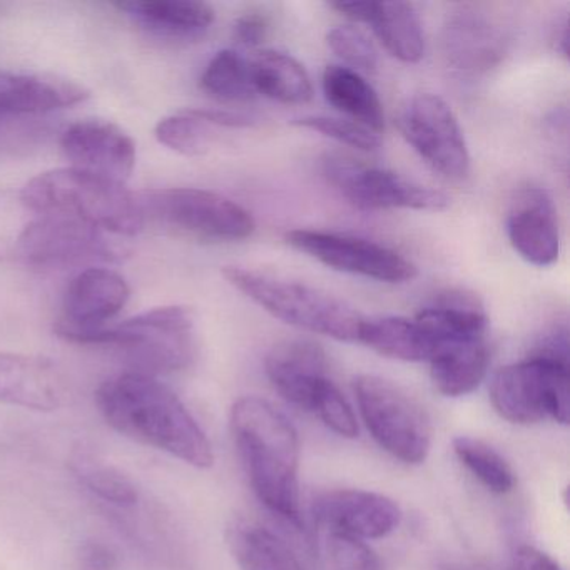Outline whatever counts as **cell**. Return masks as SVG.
Instances as JSON below:
<instances>
[{
	"mask_svg": "<svg viewBox=\"0 0 570 570\" xmlns=\"http://www.w3.org/2000/svg\"><path fill=\"white\" fill-rule=\"evenodd\" d=\"M199 86L206 95L222 102H246L256 96L248 59L232 49L219 51L208 62Z\"/></svg>",
	"mask_w": 570,
	"mask_h": 570,
	"instance_id": "f1b7e54d",
	"label": "cell"
},
{
	"mask_svg": "<svg viewBox=\"0 0 570 570\" xmlns=\"http://www.w3.org/2000/svg\"><path fill=\"white\" fill-rule=\"evenodd\" d=\"M298 570H303V567H302V569H298Z\"/></svg>",
	"mask_w": 570,
	"mask_h": 570,
	"instance_id": "ab89813d",
	"label": "cell"
},
{
	"mask_svg": "<svg viewBox=\"0 0 570 570\" xmlns=\"http://www.w3.org/2000/svg\"><path fill=\"white\" fill-rule=\"evenodd\" d=\"M69 470L81 485L105 502L119 507H131L138 502L139 493L135 482L91 446L79 445L72 449Z\"/></svg>",
	"mask_w": 570,
	"mask_h": 570,
	"instance_id": "4316f807",
	"label": "cell"
},
{
	"mask_svg": "<svg viewBox=\"0 0 570 570\" xmlns=\"http://www.w3.org/2000/svg\"><path fill=\"white\" fill-rule=\"evenodd\" d=\"M88 98V89L69 79L0 71V115H42Z\"/></svg>",
	"mask_w": 570,
	"mask_h": 570,
	"instance_id": "ffe728a7",
	"label": "cell"
},
{
	"mask_svg": "<svg viewBox=\"0 0 570 570\" xmlns=\"http://www.w3.org/2000/svg\"><path fill=\"white\" fill-rule=\"evenodd\" d=\"M131 289L118 273L106 268H88L69 283L62 299V318L56 325L71 330H96L115 318Z\"/></svg>",
	"mask_w": 570,
	"mask_h": 570,
	"instance_id": "ac0fdd59",
	"label": "cell"
},
{
	"mask_svg": "<svg viewBox=\"0 0 570 570\" xmlns=\"http://www.w3.org/2000/svg\"><path fill=\"white\" fill-rule=\"evenodd\" d=\"M312 412L336 435L343 436V439L358 436V422H356L355 413L332 380H326L320 386Z\"/></svg>",
	"mask_w": 570,
	"mask_h": 570,
	"instance_id": "836d02e7",
	"label": "cell"
},
{
	"mask_svg": "<svg viewBox=\"0 0 570 570\" xmlns=\"http://www.w3.org/2000/svg\"><path fill=\"white\" fill-rule=\"evenodd\" d=\"M216 128L206 109H188L161 119L156 125L155 136L171 151L186 158H199L212 148Z\"/></svg>",
	"mask_w": 570,
	"mask_h": 570,
	"instance_id": "83f0119b",
	"label": "cell"
},
{
	"mask_svg": "<svg viewBox=\"0 0 570 570\" xmlns=\"http://www.w3.org/2000/svg\"><path fill=\"white\" fill-rule=\"evenodd\" d=\"M399 129L420 158L450 181L470 173V153L459 119L439 96L422 92L403 105Z\"/></svg>",
	"mask_w": 570,
	"mask_h": 570,
	"instance_id": "30bf717a",
	"label": "cell"
},
{
	"mask_svg": "<svg viewBox=\"0 0 570 570\" xmlns=\"http://www.w3.org/2000/svg\"><path fill=\"white\" fill-rule=\"evenodd\" d=\"M442 52L446 65L465 75H482L500 65L507 39L499 24L479 11L453 12L442 31Z\"/></svg>",
	"mask_w": 570,
	"mask_h": 570,
	"instance_id": "2e32d148",
	"label": "cell"
},
{
	"mask_svg": "<svg viewBox=\"0 0 570 570\" xmlns=\"http://www.w3.org/2000/svg\"><path fill=\"white\" fill-rule=\"evenodd\" d=\"M96 405L106 423L132 442L161 450L196 469L215 463L212 442L195 416L156 376L136 372L112 376L96 392Z\"/></svg>",
	"mask_w": 570,
	"mask_h": 570,
	"instance_id": "6da1fadb",
	"label": "cell"
},
{
	"mask_svg": "<svg viewBox=\"0 0 570 570\" xmlns=\"http://www.w3.org/2000/svg\"><path fill=\"white\" fill-rule=\"evenodd\" d=\"M265 370L276 392L306 412H312L320 386L328 380L325 352L309 340H285L273 346Z\"/></svg>",
	"mask_w": 570,
	"mask_h": 570,
	"instance_id": "e0dca14e",
	"label": "cell"
},
{
	"mask_svg": "<svg viewBox=\"0 0 570 570\" xmlns=\"http://www.w3.org/2000/svg\"><path fill=\"white\" fill-rule=\"evenodd\" d=\"M248 61L256 95L282 105H305L313 98L312 79L292 56L259 51Z\"/></svg>",
	"mask_w": 570,
	"mask_h": 570,
	"instance_id": "d4e9b609",
	"label": "cell"
},
{
	"mask_svg": "<svg viewBox=\"0 0 570 570\" xmlns=\"http://www.w3.org/2000/svg\"><path fill=\"white\" fill-rule=\"evenodd\" d=\"M18 249L26 262L48 268L108 255L98 229L62 216H45L26 226L19 236Z\"/></svg>",
	"mask_w": 570,
	"mask_h": 570,
	"instance_id": "5bb4252c",
	"label": "cell"
},
{
	"mask_svg": "<svg viewBox=\"0 0 570 570\" xmlns=\"http://www.w3.org/2000/svg\"><path fill=\"white\" fill-rule=\"evenodd\" d=\"M449 570H466V569H462V567H452V569H449Z\"/></svg>",
	"mask_w": 570,
	"mask_h": 570,
	"instance_id": "f35d334b",
	"label": "cell"
},
{
	"mask_svg": "<svg viewBox=\"0 0 570 570\" xmlns=\"http://www.w3.org/2000/svg\"><path fill=\"white\" fill-rule=\"evenodd\" d=\"M507 235L520 258L547 268L559 259L560 232L552 196L542 188L520 189L507 216Z\"/></svg>",
	"mask_w": 570,
	"mask_h": 570,
	"instance_id": "9a60e30c",
	"label": "cell"
},
{
	"mask_svg": "<svg viewBox=\"0 0 570 570\" xmlns=\"http://www.w3.org/2000/svg\"><path fill=\"white\" fill-rule=\"evenodd\" d=\"M513 570H562L559 563L542 550L522 546L513 556Z\"/></svg>",
	"mask_w": 570,
	"mask_h": 570,
	"instance_id": "8d00e7d4",
	"label": "cell"
},
{
	"mask_svg": "<svg viewBox=\"0 0 570 570\" xmlns=\"http://www.w3.org/2000/svg\"><path fill=\"white\" fill-rule=\"evenodd\" d=\"M71 570H118V556L99 540H86L75 553Z\"/></svg>",
	"mask_w": 570,
	"mask_h": 570,
	"instance_id": "e575fe53",
	"label": "cell"
},
{
	"mask_svg": "<svg viewBox=\"0 0 570 570\" xmlns=\"http://www.w3.org/2000/svg\"><path fill=\"white\" fill-rule=\"evenodd\" d=\"M233 31H235V39L239 45L256 48L268 38L269 19L262 12H248L238 18Z\"/></svg>",
	"mask_w": 570,
	"mask_h": 570,
	"instance_id": "d590c367",
	"label": "cell"
},
{
	"mask_svg": "<svg viewBox=\"0 0 570 570\" xmlns=\"http://www.w3.org/2000/svg\"><path fill=\"white\" fill-rule=\"evenodd\" d=\"M115 8L145 28L171 38H199L215 22L212 6L196 0H131L118 2Z\"/></svg>",
	"mask_w": 570,
	"mask_h": 570,
	"instance_id": "7402d4cb",
	"label": "cell"
},
{
	"mask_svg": "<svg viewBox=\"0 0 570 570\" xmlns=\"http://www.w3.org/2000/svg\"><path fill=\"white\" fill-rule=\"evenodd\" d=\"M323 549L328 570H383L379 556L365 540L335 530H323Z\"/></svg>",
	"mask_w": 570,
	"mask_h": 570,
	"instance_id": "4dcf8cb0",
	"label": "cell"
},
{
	"mask_svg": "<svg viewBox=\"0 0 570 570\" xmlns=\"http://www.w3.org/2000/svg\"><path fill=\"white\" fill-rule=\"evenodd\" d=\"M286 243L328 268L383 283L412 282L419 269L395 249L368 239L316 229H292Z\"/></svg>",
	"mask_w": 570,
	"mask_h": 570,
	"instance_id": "8fae6325",
	"label": "cell"
},
{
	"mask_svg": "<svg viewBox=\"0 0 570 570\" xmlns=\"http://www.w3.org/2000/svg\"><path fill=\"white\" fill-rule=\"evenodd\" d=\"M553 48H556L557 55L566 59L569 58V22H567V18H563L560 24L553 29Z\"/></svg>",
	"mask_w": 570,
	"mask_h": 570,
	"instance_id": "74e56055",
	"label": "cell"
},
{
	"mask_svg": "<svg viewBox=\"0 0 570 570\" xmlns=\"http://www.w3.org/2000/svg\"><path fill=\"white\" fill-rule=\"evenodd\" d=\"M355 395L370 435L386 453L409 465L425 462L432 446V425L416 400L375 375L358 376Z\"/></svg>",
	"mask_w": 570,
	"mask_h": 570,
	"instance_id": "52a82bcc",
	"label": "cell"
},
{
	"mask_svg": "<svg viewBox=\"0 0 570 570\" xmlns=\"http://www.w3.org/2000/svg\"><path fill=\"white\" fill-rule=\"evenodd\" d=\"M313 515L320 529L373 540L389 535L400 525L402 510L382 493L340 489L322 493L313 502Z\"/></svg>",
	"mask_w": 570,
	"mask_h": 570,
	"instance_id": "4fadbf2b",
	"label": "cell"
},
{
	"mask_svg": "<svg viewBox=\"0 0 570 570\" xmlns=\"http://www.w3.org/2000/svg\"><path fill=\"white\" fill-rule=\"evenodd\" d=\"M66 383L45 356L0 352V403L55 412L65 402Z\"/></svg>",
	"mask_w": 570,
	"mask_h": 570,
	"instance_id": "d6986e66",
	"label": "cell"
},
{
	"mask_svg": "<svg viewBox=\"0 0 570 570\" xmlns=\"http://www.w3.org/2000/svg\"><path fill=\"white\" fill-rule=\"evenodd\" d=\"M358 342L386 358L429 362L432 345L415 320L402 316L363 318Z\"/></svg>",
	"mask_w": 570,
	"mask_h": 570,
	"instance_id": "484cf974",
	"label": "cell"
},
{
	"mask_svg": "<svg viewBox=\"0 0 570 570\" xmlns=\"http://www.w3.org/2000/svg\"><path fill=\"white\" fill-rule=\"evenodd\" d=\"M328 48L353 71H375L379 55L368 36L352 26H338L326 35Z\"/></svg>",
	"mask_w": 570,
	"mask_h": 570,
	"instance_id": "d6a6232c",
	"label": "cell"
},
{
	"mask_svg": "<svg viewBox=\"0 0 570 570\" xmlns=\"http://www.w3.org/2000/svg\"><path fill=\"white\" fill-rule=\"evenodd\" d=\"M293 126L309 131L320 132L326 138L335 139L336 142L360 149V151H375L380 148V136L370 131L365 126L350 119L330 118V116H305V118L293 119Z\"/></svg>",
	"mask_w": 570,
	"mask_h": 570,
	"instance_id": "1f68e13d",
	"label": "cell"
},
{
	"mask_svg": "<svg viewBox=\"0 0 570 570\" xmlns=\"http://www.w3.org/2000/svg\"><path fill=\"white\" fill-rule=\"evenodd\" d=\"M365 24L372 26L383 48L405 65H416L425 55L422 19L409 2H370Z\"/></svg>",
	"mask_w": 570,
	"mask_h": 570,
	"instance_id": "603a6c76",
	"label": "cell"
},
{
	"mask_svg": "<svg viewBox=\"0 0 570 570\" xmlns=\"http://www.w3.org/2000/svg\"><path fill=\"white\" fill-rule=\"evenodd\" d=\"M322 85L326 101L336 111L348 116L350 121L358 122L376 135L385 129L382 101L360 72L343 66H328L323 72Z\"/></svg>",
	"mask_w": 570,
	"mask_h": 570,
	"instance_id": "cb8c5ba5",
	"label": "cell"
},
{
	"mask_svg": "<svg viewBox=\"0 0 570 570\" xmlns=\"http://www.w3.org/2000/svg\"><path fill=\"white\" fill-rule=\"evenodd\" d=\"M22 203L42 216H62L95 229L132 236L145 226L138 195L122 183L76 168L41 173L24 186Z\"/></svg>",
	"mask_w": 570,
	"mask_h": 570,
	"instance_id": "3957f363",
	"label": "cell"
},
{
	"mask_svg": "<svg viewBox=\"0 0 570 570\" xmlns=\"http://www.w3.org/2000/svg\"><path fill=\"white\" fill-rule=\"evenodd\" d=\"M229 429L259 502L292 525H302L299 440L293 423L268 400L243 396L232 406Z\"/></svg>",
	"mask_w": 570,
	"mask_h": 570,
	"instance_id": "7a4b0ae2",
	"label": "cell"
},
{
	"mask_svg": "<svg viewBox=\"0 0 570 570\" xmlns=\"http://www.w3.org/2000/svg\"><path fill=\"white\" fill-rule=\"evenodd\" d=\"M569 358L533 353L503 366L490 383V402L507 422L533 425L552 419L569 423Z\"/></svg>",
	"mask_w": 570,
	"mask_h": 570,
	"instance_id": "8992f818",
	"label": "cell"
},
{
	"mask_svg": "<svg viewBox=\"0 0 570 570\" xmlns=\"http://www.w3.org/2000/svg\"><path fill=\"white\" fill-rule=\"evenodd\" d=\"M145 216L216 242H242L255 233L252 213L219 193L198 188L151 189L138 195Z\"/></svg>",
	"mask_w": 570,
	"mask_h": 570,
	"instance_id": "ba28073f",
	"label": "cell"
},
{
	"mask_svg": "<svg viewBox=\"0 0 570 570\" xmlns=\"http://www.w3.org/2000/svg\"><path fill=\"white\" fill-rule=\"evenodd\" d=\"M61 149L71 168L122 183L136 166V145L115 122L85 119L69 126L61 138Z\"/></svg>",
	"mask_w": 570,
	"mask_h": 570,
	"instance_id": "7c38bea8",
	"label": "cell"
},
{
	"mask_svg": "<svg viewBox=\"0 0 570 570\" xmlns=\"http://www.w3.org/2000/svg\"><path fill=\"white\" fill-rule=\"evenodd\" d=\"M223 276L246 298L288 325L338 342H358L365 316L325 289L243 266H225Z\"/></svg>",
	"mask_w": 570,
	"mask_h": 570,
	"instance_id": "5b68a950",
	"label": "cell"
},
{
	"mask_svg": "<svg viewBox=\"0 0 570 570\" xmlns=\"http://www.w3.org/2000/svg\"><path fill=\"white\" fill-rule=\"evenodd\" d=\"M323 175L330 185L360 209H415L443 212L449 208V196L439 189L403 178L389 169L366 166L358 159L342 155H326Z\"/></svg>",
	"mask_w": 570,
	"mask_h": 570,
	"instance_id": "9c48e42d",
	"label": "cell"
},
{
	"mask_svg": "<svg viewBox=\"0 0 570 570\" xmlns=\"http://www.w3.org/2000/svg\"><path fill=\"white\" fill-rule=\"evenodd\" d=\"M56 335L75 345L112 346L128 360L129 372L149 376L181 372L196 356L195 316L186 306H161L102 328H58Z\"/></svg>",
	"mask_w": 570,
	"mask_h": 570,
	"instance_id": "277c9868",
	"label": "cell"
},
{
	"mask_svg": "<svg viewBox=\"0 0 570 570\" xmlns=\"http://www.w3.org/2000/svg\"><path fill=\"white\" fill-rule=\"evenodd\" d=\"M433 385L442 395H469L485 379L490 365L487 336L440 343L429 360Z\"/></svg>",
	"mask_w": 570,
	"mask_h": 570,
	"instance_id": "44dd1931",
	"label": "cell"
},
{
	"mask_svg": "<svg viewBox=\"0 0 570 570\" xmlns=\"http://www.w3.org/2000/svg\"><path fill=\"white\" fill-rule=\"evenodd\" d=\"M453 452L487 490L499 495L512 492L517 483L515 473L489 443L473 436H456L453 440Z\"/></svg>",
	"mask_w": 570,
	"mask_h": 570,
	"instance_id": "f546056e",
	"label": "cell"
}]
</instances>
